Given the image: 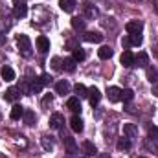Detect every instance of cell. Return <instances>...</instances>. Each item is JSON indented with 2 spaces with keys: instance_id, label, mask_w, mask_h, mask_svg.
I'll return each mask as SVG.
<instances>
[{
  "instance_id": "obj_1",
  "label": "cell",
  "mask_w": 158,
  "mask_h": 158,
  "mask_svg": "<svg viewBox=\"0 0 158 158\" xmlns=\"http://www.w3.org/2000/svg\"><path fill=\"white\" fill-rule=\"evenodd\" d=\"M17 46H19V50H20V53H22L24 57H31V40H30L28 35L20 33V35L17 37Z\"/></svg>"
},
{
  "instance_id": "obj_2",
  "label": "cell",
  "mask_w": 158,
  "mask_h": 158,
  "mask_svg": "<svg viewBox=\"0 0 158 158\" xmlns=\"http://www.w3.org/2000/svg\"><path fill=\"white\" fill-rule=\"evenodd\" d=\"M125 30H127V33H129V35L142 33V30H143V24H142L140 20H131V22H127V24H125Z\"/></svg>"
},
{
  "instance_id": "obj_3",
  "label": "cell",
  "mask_w": 158,
  "mask_h": 158,
  "mask_svg": "<svg viewBox=\"0 0 158 158\" xmlns=\"http://www.w3.org/2000/svg\"><path fill=\"white\" fill-rule=\"evenodd\" d=\"M119 63H121L125 68L134 66V53L129 52V50H123V53H121V57H119Z\"/></svg>"
},
{
  "instance_id": "obj_4",
  "label": "cell",
  "mask_w": 158,
  "mask_h": 158,
  "mask_svg": "<svg viewBox=\"0 0 158 158\" xmlns=\"http://www.w3.org/2000/svg\"><path fill=\"white\" fill-rule=\"evenodd\" d=\"M107 98H109L110 103L121 101V88H118V86H109L107 88Z\"/></svg>"
},
{
  "instance_id": "obj_5",
  "label": "cell",
  "mask_w": 158,
  "mask_h": 158,
  "mask_svg": "<svg viewBox=\"0 0 158 158\" xmlns=\"http://www.w3.org/2000/svg\"><path fill=\"white\" fill-rule=\"evenodd\" d=\"M83 11H85V17H86V19H96V17L99 15L98 7H96L92 2H85V4H83Z\"/></svg>"
},
{
  "instance_id": "obj_6",
  "label": "cell",
  "mask_w": 158,
  "mask_h": 158,
  "mask_svg": "<svg viewBox=\"0 0 158 158\" xmlns=\"http://www.w3.org/2000/svg\"><path fill=\"white\" fill-rule=\"evenodd\" d=\"M28 15V6L24 2H17L15 4V9H13V17L15 19H24Z\"/></svg>"
},
{
  "instance_id": "obj_7",
  "label": "cell",
  "mask_w": 158,
  "mask_h": 158,
  "mask_svg": "<svg viewBox=\"0 0 158 158\" xmlns=\"http://www.w3.org/2000/svg\"><path fill=\"white\" fill-rule=\"evenodd\" d=\"M55 92H57L59 96H66V94H70V83H68L66 79L57 81V83H55Z\"/></svg>"
},
{
  "instance_id": "obj_8",
  "label": "cell",
  "mask_w": 158,
  "mask_h": 158,
  "mask_svg": "<svg viewBox=\"0 0 158 158\" xmlns=\"http://www.w3.org/2000/svg\"><path fill=\"white\" fill-rule=\"evenodd\" d=\"M123 134H125V138H129V140L138 138V127H136L134 123H125V125H123Z\"/></svg>"
},
{
  "instance_id": "obj_9",
  "label": "cell",
  "mask_w": 158,
  "mask_h": 158,
  "mask_svg": "<svg viewBox=\"0 0 158 158\" xmlns=\"http://www.w3.org/2000/svg\"><path fill=\"white\" fill-rule=\"evenodd\" d=\"M134 64L140 66V68H147V64H149V55H147L145 52H140L138 55H134Z\"/></svg>"
},
{
  "instance_id": "obj_10",
  "label": "cell",
  "mask_w": 158,
  "mask_h": 158,
  "mask_svg": "<svg viewBox=\"0 0 158 158\" xmlns=\"http://www.w3.org/2000/svg\"><path fill=\"white\" fill-rule=\"evenodd\" d=\"M19 92H20L19 88H15V86H9V88L4 92V99H6V101H11V103H15V101L19 99V96H20Z\"/></svg>"
},
{
  "instance_id": "obj_11",
  "label": "cell",
  "mask_w": 158,
  "mask_h": 158,
  "mask_svg": "<svg viewBox=\"0 0 158 158\" xmlns=\"http://www.w3.org/2000/svg\"><path fill=\"white\" fill-rule=\"evenodd\" d=\"M99 99H101V92H99L96 86L88 88V101H90V105H92V107H96V105L99 103Z\"/></svg>"
},
{
  "instance_id": "obj_12",
  "label": "cell",
  "mask_w": 158,
  "mask_h": 158,
  "mask_svg": "<svg viewBox=\"0 0 158 158\" xmlns=\"http://www.w3.org/2000/svg\"><path fill=\"white\" fill-rule=\"evenodd\" d=\"M63 123H64V118H63V114H59V112H55V114H52L50 116V127L52 129H61L63 127Z\"/></svg>"
},
{
  "instance_id": "obj_13",
  "label": "cell",
  "mask_w": 158,
  "mask_h": 158,
  "mask_svg": "<svg viewBox=\"0 0 158 158\" xmlns=\"http://www.w3.org/2000/svg\"><path fill=\"white\" fill-rule=\"evenodd\" d=\"M76 6H77L76 0H59V7H61L64 13H72V11L76 9Z\"/></svg>"
},
{
  "instance_id": "obj_14",
  "label": "cell",
  "mask_w": 158,
  "mask_h": 158,
  "mask_svg": "<svg viewBox=\"0 0 158 158\" xmlns=\"http://www.w3.org/2000/svg\"><path fill=\"white\" fill-rule=\"evenodd\" d=\"M35 44H37V50H39L40 53H46V52L50 50V40L46 39L44 35H40V37H37V40H35Z\"/></svg>"
},
{
  "instance_id": "obj_15",
  "label": "cell",
  "mask_w": 158,
  "mask_h": 158,
  "mask_svg": "<svg viewBox=\"0 0 158 158\" xmlns=\"http://www.w3.org/2000/svg\"><path fill=\"white\" fill-rule=\"evenodd\" d=\"M83 39L86 40V42H101L103 40V35L99 31H86L83 35Z\"/></svg>"
},
{
  "instance_id": "obj_16",
  "label": "cell",
  "mask_w": 158,
  "mask_h": 158,
  "mask_svg": "<svg viewBox=\"0 0 158 158\" xmlns=\"http://www.w3.org/2000/svg\"><path fill=\"white\" fill-rule=\"evenodd\" d=\"M63 142H64V145H66V149H68V153L72 155V153H76V149H77V145H76V142H74V138H70L66 132H63Z\"/></svg>"
},
{
  "instance_id": "obj_17",
  "label": "cell",
  "mask_w": 158,
  "mask_h": 158,
  "mask_svg": "<svg viewBox=\"0 0 158 158\" xmlns=\"http://www.w3.org/2000/svg\"><path fill=\"white\" fill-rule=\"evenodd\" d=\"M0 76H2L4 81H13V79H15V70L6 64V66H2V70H0Z\"/></svg>"
},
{
  "instance_id": "obj_18",
  "label": "cell",
  "mask_w": 158,
  "mask_h": 158,
  "mask_svg": "<svg viewBox=\"0 0 158 158\" xmlns=\"http://www.w3.org/2000/svg\"><path fill=\"white\" fill-rule=\"evenodd\" d=\"M66 107H68L74 114H79V112H81V101H79V98H70L68 103H66Z\"/></svg>"
},
{
  "instance_id": "obj_19",
  "label": "cell",
  "mask_w": 158,
  "mask_h": 158,
  "mask_svg": "<svg viewBox=\"0 0 158 158\" xmlns=\"http://www.w3.org/2000/svg\"><path fill=\"white\" fill-rule=\"evenodd\" d=\"M98 55H99V59L107 61V59H110V57L114 55V52H112V48H110V46H101V48L98 50Z\"/></svg>"
},
{
  "instance_id": "obj_20",
  "label": "cell",
  "mask_w": 158,
  "mask_h": 158,
  "mask_svg": "<svg viewBox=\"0 0 158 158\" xmlns=\"http://www.w3.org/2000/svg\"><path fill=\"white\" fill-rule=\"evenodd\" d=\"M70 127H72V131H74V132H81V131H83V127H85V125H83V119L79 118L77 114H74V118L70 119Z\"/></svg>"
},
{
  "instance_id": "obj_21",
  "label": "cell",
  "mask_w": 158,
  "mask_h": 158,
  "mask_svg": "<svg viewBox=\"0 0 158 158\" xmlns=\"http://www.w3.org/2000/svg\"><path fill=\"white\" fill-rule=\"evenodd\" d=\"M83 151H85V155H88V156L98 155V149H96V145H94L92 142H83Z\"/></svg>"
},
{
  "instance_id": "obj_22",
  "label": "cell",
  "mask_w": 158,
  "mask_h": 158,
  "mask_svg": "<svg viewBox=\"0 0 158 158\" xmlns=\"http://www.w3.org/2000/svg\"><path fill=\"white\" fill-rule=\"evenodd\" d=\"M85 26H86V22H85L81 17H74V19H72V28H74L76 31H85Z\"/></svg>"
},
{
  "instance_id": "obj_23",
  "label": "cell",
  "mask_w": 158,
  "mask_h": 158,
  "mask_svg": "<svg viewBox=\"0 0 158 158\" xmlns=\"http://www.w3.org/2000/svg\"><path fill=\"white\" fill-rule=\"evenodd\" d=\"M76 63H77V61H76L74 57H66V59L63 61V68H64L66 72H74V70H76Z\"/></svg>"
},
{
  "instance_id": "obj_24",
  "label": "cell",
  "mask_w": 158,
  "mask_h": 158,
  "mask_svg": "<svg viewBox=\"0 0 158 158\" xmlns=\"http://www.w3.org/2000/svg\"><path fill=\"white\" fill-rule=\"evenodd\" d=\"M11 119H20L24 116V109L20 107V105H13V109H11Z\"/></svg>"
},
{
  "instance_id": "obj_25",
  "label": "cell",
  "mask_w": 158,
  "mask_h": 158,
  "mask_svg": "<svg viewBox=\"0 0 158 158\" xmlns=\"http://www.w3.org/2000/svg\"><path fill=\"white\" fill-rule=\"evenodd\" d=\"M116 147H118L119 151H129V149H131V140H129V138H119L118 143H116Z\"/></svg>"
},
{
  "instance_id": "obj_26",
  "label": "cell",
  "mask_w": 158,
  "mask_h": 158,
  "mask_svg": "<svg viewBox=\"0 0 158 158\" xmlns=\"http://www.w3.org/2000/svg\"><path fill=\"white\" fill-rule=\"evenodd\" d=\"M147 79L151 83H158V70L155 66H147Z\"/></svg>"
},
{
  "instance_id": "obj_27",
  "label": "cell",
  "mask_w": 158,
  "mask_h": 158,
  "mask_svg": "<svg viewBox=\"0 0 158 158\" xmlns=\"http://www.w3.org/2000/svg\"><path fill=\"white\" fill-rule=\"evenodd\" d=\"M121 99H123L125 103L132 101V99H134V92H132L131 88H123V90H121Z\"/></svg>"
},
{
  "instance_id": "obj_28",
  "label": "cell",
  "mask_w": 158,
  "mask_h": 158,
  "mask_svg": "<svg viewBox=\"0 0 158 158\" xmlns=\"http://www.w3.org/2000/svg\"><path fill=\"white\" fill-rule=\"evenodd\" d=\"M22 118H24V121H26L28 125H33L35 119H37V116H35L33 110H24V116H22Z\"/></svg>"
},
{
  "instance_id": "obj_29",
  "label": "cell",
  "mask_w": 158,
  "mask_h": 158,
  "mask_svg": "<svg viewBox=\"0 0 158 158\" xmlns=\"http://www.w3.org/2000/svg\"><path fill=\"white\" fill-rule=\"evenodd\" d=\"M40 142H42V147H44L46 151H52V149H53V140H52V136H42Z\"/></svg>"
},
{
  "instance_id": "obj_30",
  "label": "cell",
  "mask_w": 158,
  "mask_h": 158,
  "mask_svg": "<svg viewBox=\"0 0 158 158\" xmlns=\"http://www.w3.org/2000/svg\"><path fill=\"white\" fill-rule=\"evenodd\" d=\"M76 61H85V57H86V53H85V50L83 48H74V55H72Z\"/></svg>"
},
{
  "instance_id": "obj_31",
  "label": "cell",
  "mask_w": 158,
  "mask_h": 158,
  "mask_svg": "<svg viewBox=\"0 0 158 158\" xmlns=\"http://www.w3.org/2000/svg\"><path fill=\"white\" fill-rule=\"evenodd\" d=\"M76 94H77L79 98H85V96H88V88H86L85 85L77 83V85H76Z\"/></svg>"
},
{
  "instance_id": "obj_32",
  "label": "cell",
  "mask_w": 158,
  "mask_h": 158,
  "mask_svg": "<svg viewBox=\"0 0 158 158\" xmlns=\"http://www.w3.org/2000/svg\"><path fill=\"white\" fill-rule=\"evenodd\" d=\"M42 86H44L42 81H40V79H35V81L31 83V94H39L40 90H42Z\"/></svg>"
},
{
  "instance_id": "obj_33",
  "label": "cell",
  "mask_w": 158,
  "mask_h": 158,
  "mask_svg": "<svg viewBox=\"0 0 158 158\" xmlns=\"http://www.w3.org/2000/svg\"><path fill=\"white\" fill-rule=\"evenodd\" d=\"M142 40H143L142 33H134V35H131V44H132V46H140Z\"/></svg>"
},
{
  "instance_id": "obj_34",
  "label": "cell",
  "mask_w": 158,
  "mask_h": 158,
  "mask_svg": "<svg viewBox=\"0 0 158 158\" xmlns=\"http://www.w3.org/2000/svg\"><path fill=\"white\" fill-rule=\"evenodd\" d=\"M61 64H63V61H61L59 57H53V59H52V66H53V70H63Z\"/></svg>"
},
{
  "instance_id": "obj_35",
  "label": "cell",
  "mask_w": 158,
  "mask_h": 158,
  "mask_svg": "<svg viewBox=\"0 0 158 158\" xmlns=\"http://www.w3.org/2000/svg\"><path fill=\"white\" fill-rule=\"evenodd\" d=\"M19 90L24 92V94H31V85H28V81H24V83L19 86Z\"/></svg>"
},
{
  "instance_id": "obj_36",
  "label": "cell",
  "mask_w": 158,
  "mask_h": 158,
  "mask_svg": "<svg viewBox=\"0 0 158 158\" xmlns=\"http://www.w3.org/2000/svg\"><path fill=\"white\" fill-rule=\"evenodd\" d=\"M121 46H123L125 50H127L129 46H132V44H131V37H121Z\"/></svg>"
},
{
  "instance_id": "obj_37",
  "label": "cell",
  "mask_w": 158,
  "mask_h": 158,
  "mask_svg": "<svg viewBox=\"0 0 158 158\" xmlns=\"http://www.w3.org/2000/svg\"><path fill=\"white\" fill-rule=\"evenodd\" d=\"M149 136H151L153 140H156L158 138V129L156 127H149Z\"/></svg>"
},
{
  "instance_id": "obj_38",
  "label": "cell",
  "mask_w": 158,
  "mask_h": 158,
  "mask_svg": "<svg viewBox=\"0 0 158 158\" xmlns=\"http://www.w3.org/2000/svg\"><path fill=\"white\" fill-rule=\"evenodd\" d=\"M48 105H52V96L50 94L44 96V99H42V107H48Z\"/></svg>"
},
{
  "instance_id": "obj_39",
  "label": "cell",
  "mask_w": 158,
  "mask_h": 158,
  "mask_svg": "<svg viewBox=\"0 0 158 158\" xmlns=\"http://www.w3.org/2000/svg\"><path fill=\"white\" fill-rule=\"evenodd\" d=\"M40 81H42V85H50V83H52V77H50L48 74H44V76L40 77Z\"/></svg>"
},
{
  "instance_id": "obj_40",
  "label": "cell",
  "mask_w": 158,
  "mask_h": 158,
  "mask_svg": "<svg viewBox=\"0 0 158 158\" xmlns=\"http://www.w3.org/2000/svg\"><path fill=\"white\" fill-rule=\"evenodd\" d=\"M153 94L158 98V83H155V86H153Z\"/></svg>"
},
{
  "instance_id": "obj_41",
  "label": "cell",
  "mask_w": 158,
  "mask_h": 158,
  "mask_svg": "<svg viewBox=\"0 0 158 158\" xmlns=\"http://www.w3.org/2000/svg\"><path fill=\"white\" fill-rule=\"evenodd\" d=\"M4 42H6V35H0V46H2Z\"/></svg>"
},
{
  "instance_id": "obj_42",
  "label": "cell",
  "mask_w": 158,
  "mask_h": 158,
  "mask_svg": "<svg viewBox=\"0 0 158 158\" xmlns=\"http://www.w3.org/2000/svg\"><path fill=\"white\" fill-rule=\"evenodd\" d=\"M99 158H110V156H109V153H103V155H99Z\"/></svg>"
},
{
  "instance_id": "obj_43",
  "label": "cell",
  "mask_w": 158,
  "mask_h": 158,
  "mask_svg": "<svg viewBox=\"0 0 158 158\" xmlns=\"http://www.w3.org/2000/svg\"><path fill=\"white\" fill-rule=\"evenodd\" d=\"M81 158H85V156H81Z\"/></svg>"
},
{
  "instance_id": "obj_44",
  "label": "cell",
  "mask_w": 158,
  "mask_h": 158,
  "mask_svg": "<svg viewBox=\"0 0 158 158\" xmlns=\"http://www.w3.org/2000/svg\"><path fill=\"white\" fill-rule=\"evenodd\" d=\"M142 158H145V156H142Z\"/></svg>"
}]
</instances>
